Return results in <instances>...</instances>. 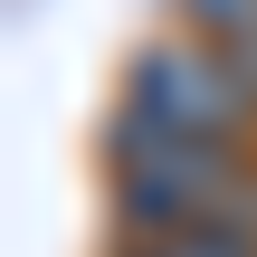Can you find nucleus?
<instances>
[{
    "mask_svg": "<svg viewBox=\"0 0 257 257\" xmlns=\"http://www.w3.org/2000/svg\"><path fill=\"white\" fill-rule=\"evenodd\" d=\"M134 257H257L248 238H219V229H200V238H153V248H134Z\"/></svg>",
    "mask_w": 257,
    "mask_h": 257,
    "instance_id": "20e7f679",
    "label": "nucleus"
},
{
    "mask_svg": "<svg viewBox=\"0 0 257 257\" xmlns=\"http://www.w3.org/2000/svg\"><path fill=\"white\" fill-rule=\"evenodd\" d=\"M181 19H191V38H210L248 76V95H257V0H181Z\"/></svg>",
    "mask_w": 257,
    "mask_h": 257,
    "instance_id": "7ed1b4c3",
    "label": "nucleus"
},
{
    "mask_svg": "<svg viewBox=\"0 0 257 257\" xmlns=\"http://www.w3.org/2000/svg\"><path fill=\"white\" fill-rule=\"evenodd\" d=\"M114 124H143V134H172V143H219V153H238V134L257 124V95L248 76L210 48V38H153V48H134V67H124V114Z\"/></svg>",
    "mask_w": 257,
    "mask_h": 257,
    "instance_id": "f03ea898",
    "label": "nucleus"
},
{
    "mask_svg": "<svg viewBox=\"0 0 257 257\" xmlns=\"http://www.w3.org/2000/svg\"><path fill=\"white\" fill-rule=\"evenodd\" d=\"M114 210L143 238H248L257 248V172L219 143H172L143 124H114Z\"/></svg>",
    "mask_w": 257,
    "mask_h": 257,
    "instance_id": "f257e3e1",
    "label": "nucleus"
}]
</instances>
